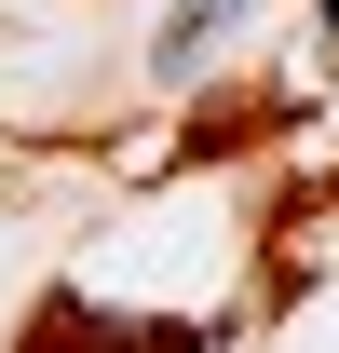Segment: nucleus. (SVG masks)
<instances>
[{"mask_svg":"<svg viewBox=\"0 0 339 353\" xmlns=\"http://www.w3.org/2000/svg\"><path fill=\"white\" fill-rule=\"evenodd\" d=\"M326 28H339V0H326Z\"/></svg>","mask_w":339,"mask_h":353,"instance_id":"obj_2","label":"nucleus"},{"mask_svg":"<svg viewBox=\"0 0 339 353\" xmlns=\"http://www.w3.org/2000/svg\"><path fill=\"white\" fill-rule=\"evenodd\" d=\"M231 14H245V0H176V28H163V68H204V54L231 41Z\"/></svg>","mask_w":339,"mask_h":353,"instance_id":"obj_1","label":"nucleus"}]
</instances>
